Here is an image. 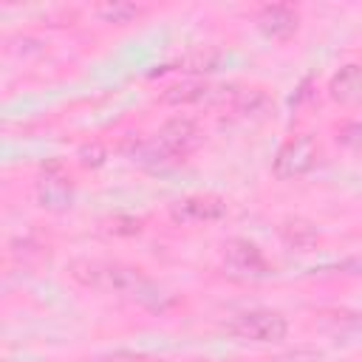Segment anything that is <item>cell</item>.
I'll list each match as a JSON object with an SVG mask.
<instances>
[{
    "label": "cell",
    "mask_w": 362,
    "mask_h": 362,
    "mask_svg": "<svg viewBox=\"0 0 362 362\" xmlns=\"http://www.w3.org/2000/svg\"><path fill=\"white\" fill-rule=\"evenodd\" d=\"M223 263L226 269L235 274V277H263L269 272L266 266V257L260 255V249L249 240H232L226 246V255H223Z\"/></svg>",
    "instance_id": "obj_5"
},
{
    "label": "cell",
    "mask_w": 362,
    "mask_h": 362,
    "mask_svg": "<svg viewBox=\"0 0 362 362\" xmlns=\"http://www.w3.org/2000/svg\"><path fill=\"white\" fill-rule=\"evenodd\" d=\"M170 212L181 223H209V221L223 218L226 204L221 198H215V195H189V198L173 204Z\"/></svg>",
    "instance_id": "obj_6"
},
{
    "label": "cell",
    "mask_w": 362,
    "mask_h": 362,
    "mask_svg": "<svg viewBox=\"0 0 362 362\" xmlns=\"http://www.w3.org/2000/svg\"><path fill=\"white\" fill-rule=\"evenodd\" d=\"M317 161V144L311 136H297V139H288L277 158H274V175L277 178H297V175H305Z\"/></svg>",
    "instance_id": "obj_3"
},
{
    "label": "cell",
    "mask_w": 362,
    "mask_h": 362,
    "mask_svg": "<svg viewBox=\"0 0 362 362\" xmlns=\"http://www.w3.org/2000/svg\"><path fill=\"white\" fill-rule=\"evenodd\" d=\"M40 201L48 209H62L71 204V181L57 164L48 167L40 178Z\"/></svg>",
    "instance_id": "obj_7"
},
{
    "label": "cell",
    "mask_w": 362,
    "mask_h": 362,
    "mask_svg": "<svg viewBox=\"0 0 362 362\" xmlns=\"http://www.w3.org/2000/svg\"><path fill=\"white\" fill-rule=\"evenodd\" d=\"M99 11V17H105L107 23H130L133 17H139V6H133V3H105V6H99L96 8Z\"/></svg>",
    "instance_id": "obj_12"
},
{
    "label": "cell",
    "mask_w": 362,
    "mask_h": 362,
    "mask_svg": "<svg viewBox=\"0 0 362 362\" xmlns=\"http://www.w3.org/2000/svg\"><path fill=\"white\" fill-rule=\"evenodd\" d=\"M266 105H269V99H266V93L263 90H238L235 93V110L238 113H260V110H266Z\"/></svg>",
    "instance_id": "obj_13"
},
{
    "label": "cell",
    "mask_w": 362,
    "mask_h": 362,
    "mask_svg": "<svg viewBox=\"0 0 362 362\" xmlns=\"http://www.w3.org/2000/svg\"><path fill=\"white\" fill-rule=\"evenodd\" d=\"M280 235H283V240H286L291 249H308V246H314V240H317V229H314L311 223L300 221V218L286 221V223L280 226Z\"/></svg>",
    "instance_id": "obj_10"
},
{
    "label": "cell",
    "mask_w": 362,
    "mask_h": 362,
    "mask_svg": "<svg viewBox=\"0 0 362 362\" xmlns=\"http://www.w3.org/2000/svg\"><path fill=\"white\" fill-rule=\"evenodd\" d=\"M339 141L348 144V147H362V124H342L339 130Z\"/></svg>",
    "instance_id": "obj_14"
},
{
    "label": "cell",
    "mask_w": 362,
    "mask_h": 362,
    "mask_svg": "<svg viewBox=\"0 0 362 362\" xmlns=\"http://www.w3.org/2000/svg\"><path fill=\"white\" fill-rule=\"evenodd\" d=\"M257 23H260V28H263L269 37L286 40V37H291L294 28H297V11L288 8V6H266V8H260Z\"/></svg>",
    "instance_id": "obj_8"
},
{
    "label": "cell",
    "mask_w": 362,
    "mask_h": 362,
    "mask_svg": "<svg viewBox=\"0 0 362 362\" xmlns=\"http://www.w3.org/2000/svg\"><path fill=\"white\" fill-rule=\"evenodd\" d=\"M201 127L189 119V116H175V119H170L161 130H158V136H156V141L164 147V153L170 156V158H184L187 153H192L198 144H201Z\"/></svg>",
    "instance_id": "obj_4"
},
{
    "label": "cell",
    "mask_w": 362,
    "mask_h": 362,
    "mask_svg": "<svg viewBox=\"0 0 362 362\" xmlns=\"http://www.w3.org/2000/svg\"><path fill=\"white\" fill-rule=\"evenodd\" d=\"M96 362H147V359H144V356H139V354H130V351H116V354L99 356Z\"/></svg>",
    "instance_id": "obj_15"
},
{
    "label": "cell",
    "mask_w": 362,
    "mask_h": 362,
    "mask_svg": "<svg viewBox=\"0 0 362 362\" xmlns=\"http://www.w3.org/2000/svg\"><path fill=\"white\" fill-rule=\"evenodd\" d=\"M206 96H209V88L204 82H178L164 90V102H170V105H192Z\"/></svg>",
    "instance_id": "obj_11"
},
{
    "label": "cell",
    "mask_w": 362,
    "mask_h": 362,
    "mask_svg": "<svg viewBox=\"0 0 362 362\" xmlns=\"http://www.w3.org/2000/svg\"><path fill=\"white\" fill-rule=\"evenodd\" d=\"M274 362H317V354H311V351H294V354H286V356H280Z\"/></svg>",
    "instance_id": "obj_16"
},
{
    "label": "cell",
    "mask_w": 362,
    "mask_h": 362,
    "mask_svg": "<svg viewBox=\"0 0 362 362\" xmlns=\"http://www.w3.org/2000/svg\"><path fill=\"white\" fill-rule=\"evenodd\" d=\"M331 96L337 102H345V105L362 99V68L359 65L339 68V74L331 79Z\"/></svg>",
    "instance_id": "obj_9"
},
{
    "label": "cell",
    "mask_w": 362,
    "mask_h": 362,
    "mask_svg": "<svg viewBox=\"0 0 362 362\" xmlns=\"http://www.w3.org/2000/svg\"><path fill=\"white\" fill-rule=\"evenodd\" d=\"M99 286L102 288H113L119 294H127L133 300H139L141 305L158 311L164 308V297L158 291L156 283H150L139 269H127V266H102L99 269Z\"/></svg>",
    "instance_id": "obj_1"
},
{
    "label": "cell",
    "mask_w": 362,
    "mask_h": 362,
    "mask_svg": "<svg viewBox=\"0 0 362 362\" xmlns=\"http://www.w3.org/2000/svg\"><path fill=\"white\" fill-rule=\"evenodd\" d=\"M226 331L235 334L238 339H252V342H277L286 337V320L274 311H243L235 314L226 322Z\"/></svg>",
    "instance_id": "obj_2"
}]
</instances>
